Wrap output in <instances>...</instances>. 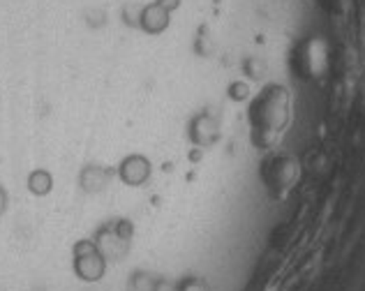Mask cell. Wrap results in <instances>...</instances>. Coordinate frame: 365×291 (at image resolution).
<instances>
[{
  "instance_id": "obj_1",
  "label": "cell",
  "mask_w": 365,
  "mask_h": 291,
  "mask_svg": "<svg viewBox=\"0 0 365 291\" xmlns=\"http://www.w3.org/2000/svg\"><path fill=\"white\" fill-rule=\"evenodd\" d=\"M287 118V95L284 91H268L252 106V125L264 134V143L271 141V134L284 125Z\"/></svg>"
}]
</instances>
